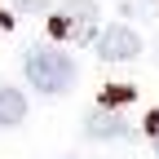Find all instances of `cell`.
Returning <instances> with one entry per match:
<instances>
[{"mask_svg": "<svg viewBox=\"0 0 159 159\" xmlns=\"http://www.w3.org/2000/svg\"><path fill=\"white\" fill-rule=\"evenodd\" d=\"M97 53H102V62H133V57L142 53V40H137L133 27L115 22V27H106L97 35Z\"/></svg>", "mask_w": 159, "mask_h": 159, "instance_id": "3957f363", "label": "cell"}, {"mask_svg": "<svg viewBox=\"0 0 159 159\" xmlns=\"http://www.w3.org/2000/svg\"><path fill=\"white\" fill-rule=\"evenodd\" d=\"M146 128H150V137H155V155H159V115L146 119Z\"/></svg>", "mask_w": 159, "mask_h": 159, "instance_id": "52a82bcc", "label": "cell"}, {"mask_svg": "<svg viewBox=\"0 0 159 159\" xmlns=\"http://www.w3.org/2000/svg\"><path fill=\"white\" fill-rule=\"evenodd\" d=\"M22 119H27V97L18 89H9V84H0V124L13 128V124H22Z\"/></svg>", "mask_w": 159, "mask_h": 159, "instance_id": "5b68a950", "label": "cell"}, {"mask_svg": "<svg viewBox=\"0 0 159 159\" xmlns=\"http://www.w3.org/2000/svg\"><path fill=\"white\" fill-rule=\"evenodd\" d=\"M49 5V0H18V9H22V13H35V9H44Z\"/></svg>", "mask_w": 159, "mask_h": 159, "instance_id": "8992f818", "label": "cell"}, {"mask_svg": "<svg viewBox=\"0 0 159 159\" xmlns=\"http://www.w3.org/2000/svg\"><path fill=\"white\" fill-rule=\"evenodd\" d=\"M84 133L93 142H119V137H128V124H124V115H115L111 106H102V111H93L84 119Z\"/></svg>", "mask_w": 159, "mask_h": 159, "instance_id": "277c9868", "label": "cell"}, {"mask_svg": "<svg viewBox=\"0 0 159 159\" xmlns=\"http://www.w3.org/2000/svg\"><path fill=\"white\" fill-rule=\"evenodd\" d=\"M22 71H27V80H31V89L44 93V97H57V93H66V89L75 84V62H71L62 49H53V44L27 49Z\"/></svg>", "mask_w": 159, "mask_h": 159, "instance_id": "6da1fadb", "label": "cell"}, {"mask_svg": "<svg viewBox=\"0 0 159 159\" xmlns=\"http://www.w3.org/2000/svg\"><path fill=\"white\" fill-rule=\"evenodd\" d=\"M93 27H97V5L93 0H66L49 18V35L53 40H93Z\"/></svg>", "mask_w": 159, "mask_h": 159, "instance_id": "7a4b0ae2", "label": "cell"}]
</instances>
